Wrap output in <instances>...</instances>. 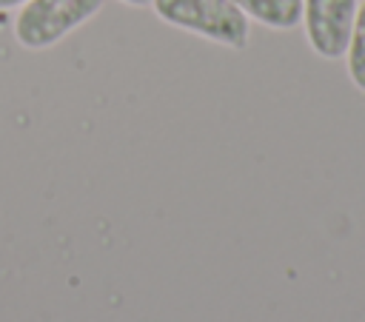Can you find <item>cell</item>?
I'll return each mask as SVG.
<instances>
[{"label":"cell","instance_id":"cell-5","mask_svg":"<svg viewBox=\"0 0 365 322\" xmlns=\"http://www.w3.org/2000/svg\"><path fill=\"white\" fill-rule=\"evenodd\" d=\"M345 54H348V77L365 94V3L356 9V20Z\"/></svg>","mask_w":365,"mask_h":322},{"label":"cell","instance_id":"cell-2","mask_svg":"<svg viewBox=\"0 0 365 322\" xmlns=\"http://www.w3.org/2000/svg\"><path fill=\"white\" fill-rule=\"evenodd\" d=\"M100 9L103 0H29L14 20V37L23 48H48Z\"/></svg>","mask_w":365,"mask_h":322},{"label":"cell","instance_id":"cell-7","mask_svg":"<svg viewBox=\"0 0 365 322\" xmlns=\"http://www.w3.org/2000/svg\"><path fill=\"white\" fill-rule=\"evenodd\" d=\"M123 3H128V6H148L151 0H123Z\"/></svg>","mask_w":365,"mask_h":322},{"label":"cell","instance_id":"cell-3","mask_svg":"<svg viewBox=\"0 0 365 322\" xmlns=\"http://www.w3.org/2000/svg\"><path fill=\"white\" fill-rule=\"evenodd\" d=\"M354 20L356 0H302L305 40L325 60H339L348 51Z\"/></svg>","mask_w":365,"mask_h":322},{"label":"cell","instance_id":"cell-1","mask_svg":"<svg viewBox=\"0 0 365 322\" xmlns=\"http://www.w3.org/2000/svg\"><path fill=\"white\" fill-rule=\"evenodd\" d=\"M160 20L228 48L248 46V17L231 0H151Z\"/></svg>","mask_w":365,"mask_h":322},{"label":"cell","instance_id":"cell-6","mask_svg":"<svg viewBox=\"0 0 365 322\" xmlns=\"http://www.w3.org/2000/svg\"><path fill=\"white\" fill-rule=\"evenodd\" d=\"M23 3H29V0H0V11H9V9L23 6Z\"/></svg>","mask_w":365,"mask_h":322},{"label":"cell","instance_id":"cell-4","mask_svg":"<svg viewBox=\"0 0 365 322\" xmlns=\"http://www.w3.org/2000/svg\"><path fill=\"white\" fill-rule=\"evenodd\" d=\"M240 6L245 17H254L257 23L268 28H294L302 23V0H231Z\"/></svg>","mask_w":365,"mask_h":322}]
</instances>
